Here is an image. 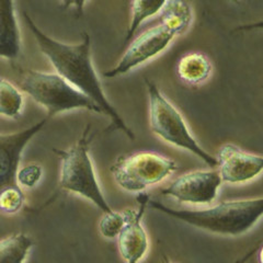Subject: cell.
I'll return each instance as SVG.
<instances>
[{
    "label": "cell",
    "mask_w": 263,
    "mask_h": 263,
    "mask_svg": "<svg viewBox=\"0 0 263 263\" xmlns=\"http://www.w3.org/2000/svg\"><path fill=\"white\" fill-rule=\"evenodd\" d=\"M24 194L22 187L18 184L2 187L0 193V209L7 215H13L18 213L24 205Z\"/></svg>",
    "instance_id": "cell-19"
},
{
    "label": "cell",
    "mask_w": 263,
    "mask_h": 263,
    "mask_svg": "<svg viewBox=\"0 0 263 263\" xmlns=\"http://www.w3.org/2000/svg\"><path fill=\"white\" fill-rule=\"evenodd\" d=\"M33 246L32 238L23 233L3 238L0 241V263H26Z\"/></svg>",
    "instance_id": "cell-15"
},
{
    "label": "cell",
    "mask_w": 263,
    "mask_h": 263,
    "mask_svg": "<svg viewBox=\"0 0 263 263\" xmlns=\"http://www.w3.org/2000/svg\"><path fill=\"white\" fill-rule=\"evenodd\" d=\"M148 208L210 234L238 237L249 233L263 217V196L225 201L203 210H176L149 199Z\"/></svg>",
    "instance_id": "cell-2"
},
{
    "label": "cell",
    "mask_w": 263,
    "mask_h": 263,
    "mask_svg": "<svg viewBox=\"0 0 263 263\" xmlns=\"http://www.w3.org/2000/svg\"><path fill=\"white\" fill-rule=\"evenodd\" d=\"M23 18L34 36L40 51L52 64L56 72L91 99L101 109L103 115L110 119L113 128L122 130L126 136L134 139L133 130L126 125L104 92L101 80L92 64L91 40L89 34L85 33L81 43L67 44L45 34L27 12H23Z\"/></svg>",
    "instance_id": "cell-1"
},
{
    "label": "cell",
    "mask_w": 263,
    "mask_h": 263,
    "mask_svg": "<svg viewBox=\"0 0 263 263\" xmlns=\"http://www.w3.org/2000/svg\"><path fill=\"white\" fill-rule=\"evenodd\" d=\"M261 242H263V239H262V240H261V241H259V242H258V243H261Z\"/></svg>",
    "instance_id": "cell-22"
},
{
    "label": "cell",
    "mask_w": 263,
    "mask_h": 263,
    "mask_svg": "<svg viewBox=\"0 0 263 263\" xmlns=\"http://www.w3.org/2000/svg\"><path fill=\"white\" fill-rule=\"evenodd\" d=\"M43 177V169L37 163H28L19 169L16 183L23 189H32L39 184Z\"/></svg>",
    "instance_id": "cell-20"
},
{
    "label": "cell",
    "mask_w": 263,
    "mask_h": 263,
    "mask_svg": "<svg viewBox=\"0 0 263 263\" xmlns=\"http://www.w3.org/2000/svg\"><path fill=\"white\" fill-rule=\"evenodd\" d=\"M149 100V126L163 142L196 156L210 167H217V159L197 143L183 115L153 81L146 79Z\"/></svg>",
    "instance_id": "cell-5"
},
{
    "label": "cell",
    "mask_w": 263,
    "mask_h": 263,
    "mask_svg": "<svg viewBox=\"0 0 263 263\" xmlns=\"http://www.w3.org/2000/svg\"><path fill=\"white\" fill-rule=\"evenodd\" d=\"M178 169V164L167 156L155 152H138L118 158L112 164L111 174L122 190L142 194Z\"/></svg>",
    "instance_id": "cell-6"
},
{
    "label": "cell",
    "mask_w": 263,
    "mask_h": 263,
    "mask_svg": "<svg viewBox=\"0 0 263 263\" xmlns=\"http://www.w3.org/2000/svg\"><path fill=\"white\" fill-rule=\"evenodd\" d=\"M193 21L192 8L185 2H164V6L159 13V22L167 26L176 34L182 35Z\"/></svg>",
    "instance_id": "cell-14"
},
{
    "label": "cell",
    "mask_w": 263,
    "mask_h": 263,
    "mask_svg": "<svg viewBox=\"0 0 263 263\" xmlns=\"http://www.w3.org/2000/svg\"><path fill=\"white\" fill-rule=\"evenodd\" d=\"M177 36L174 31L160 22L157 26L145 30L132 41L118 64L113 68L104 71L103 76L115 78L125 75L161 54Z\"/></svg>",
    "instance_id": "cell-7"
},
{
    "label": "cell",
    "mask_w": 263,
    "mask_h": 263,
    "mask_svg": "<svg viewBox=\"0 0 263 263\" xmlns=\"http://www.w3.org/2000/svg\"><path fill=\"white\" fill-rule=\"evenodd\" d=\"M166 263H175V262H166Z\"/></svg>",
    "instance_id": "cell-23"
},
{
    "label": "cell",
    "mask_w": 263,
    "mask_h": 263,
    "mask_svg": "<svg viewBox=\"0 0 263 263\" xmlns=\"http://www.w3.org/2000/svg\"><path fill=\"white\" fill-rule=\"evenodd\" d=\"M164 6V2H144V0H137V2L130 3L132 18L129 27L127 29L125 42L129 41L134 36L138 28L142 26V23L146 21L148 18H152L155 15H159L162 8Z\"/></svg>",
    "instance_id": "cell-17"
},
{
    "label": "cell",
    "mask_w": 263,
    "mask_h": 263,
    "mask_svg": "<svg viewBox=\"0 0 263 263\" xmlns=\"http://www.w3.org/2000/svg\"><path fill=\"white\" fill-rule=\"evenodd\" d=\"M216 159L217 170L225 183L249 182L263 172V156L245 152L233 144L220 146Z\"/></svg>",
    "instance_id": "cell-10"
},
{
    "label": "cell",
    "mask_w": 263,
    "mask_h": 263,
    "mask_svg": "<svg viewBox=\"0 0 263 263\" xmlns=\"http://www.w3.org/2000/svg\"><path fill=\"white\" fill-rule=\"evenodd\" d=\"M20 77V88L33 101L43 106L48 119L73 110L103 114L91 99L80 92L57 72L22 69Z\"/></svg>",
    "instance_id": "cell-4"
},
{
    "label": "cell",
    "mask_w": 263,
    "mask_h": 263,
    "mask_svg": "<svg viewBox=\"0 0 263 263\" xmlns=\"http://www.w3.org/2000/svg\"><path fill=\"white\" fill-rule=\"evenodd\" d=\"M92 139L91 125H87L80 138L68 149H53L61 159L60 189L85 197L103 214L110 213L113 210L103 195L90 157L89 152Z\"/></svg>",
    "instance_id": "cell-3"
},
{
    "label": "cell",
    "mask_w": 263,
    "mask_h": 263,
    "mask_svg": "<svg viewBox=\"0 0 263 263\" xmlns=\"http://www.w3.org/2000/svg\"><path fill=\"white\" fill-rule=\"evenodd\" d=\"M24 109V96L11 81H0V112L4 118L18 119Z\"/></svg>",
    "instance_id": "cell-16"
},
{
    "label": "cell",
    "mask_w": 263,
    "mask_h": 263,
    "mask_svg": "<svg viewBox=\"0 0 263 263\" xmlns=\"http://www.w3.org/2000/svg\"><path fill=\"white\" fill-rule=\"evenodd\" d=\"M221 183L218 170H194L178 177L160 192L181 203L210 205L216 200Z\"/></svg>",
    "instance_id": "cell-8"
},
{
    "label": "cell",
    "mask_w": 263,
    "mask_h": 263,
    "mask_svg": "<svg viewBox=\"0 0 263 263\" xmlns=\"http://www.w3.org/2000/svg\"><path fill=\"white\" fill-rule=\"evenodd\" d=\"M148 200V195L139 194L137 197L138 208L124 211L126 216L125 225L117 240L119 252L126 263H139L149 249V239L143 225Z\"/></svg>",
    "instance_id": "cell-9"
},
{
    "label": "cell",
    "mask_w": 263,
    "mask_h": 263,
    "mask_svg": "<svg viewBox=\"0 0 263 263\" xmlns=\"http://www.w3.org/2000/svg\"><path fill=\"white\" fill-rule=\"evenodd\" d=\"M250 30H263V20L253 22V23L243 24V26H239L236 28V31H250Z\"/></svg>",
    "instance_id": "cell-21"
},
{
    "label": "cell",
    "mask_w": 263,
    "mask_h": 263,
    "mask_svg": "<svg viewBox=\"0 0 263 263\" xmlns=\"http://www.w3.org/2000/svg\"><path fill=\"white\" fill-rule=\"evenodd\" d=\"M177 72L180 79L187 85L196 86L206 81L212 73V63L202 53H187L178 62Z\"/></svg>",
    "instance_id": "cell-13"
},
{
    "label": "cell",
    "mask_w": 263,
    "mask_h": 263,
    "mask_svg": "<svg viewBox=\"0 0 263 263\" xmlns=\"http://www.w3.org/2000/svg\"><path fill=\"white\" fill-rule=\"evenodd\" d=\"M21 52V34L14 3L0 2V56L10 62L18 59Z\"/></svg>",
    "instance_id": "cell-12"
},
{
    "label": "cell",
    "mask_w": 263,
    "mask_h": 263,
    "mask_svg": "<svg viewBox=\"0 0 263 263\" xmlns=\"http://www.w3.org/2000/svg\"><path fill=\"white\" fill-rule=\"evenodd\" d=\"M125 212L112 211L104 213L99 221V232L106 239H117L125 225Z\"/></svg>",
    "instance_id": "cell-18"
},
{
    "label": "cell",
    "mask_w": 263,
    "mask_h": 263,
    "mask_svg": "<svg viewBox=\"0 0 263 263\" xmlns=\"http://www.w3.org/2000/svg\"><path fill=\"white\" fill-rule=\"evenodd\" d=\"M49 119L41 120L28 128L13 133H2L0 135V184L2 187L14 185L16 175L20 169V161L24 148L31 139L40 133Z\"/></svg>",
    "instance_id": "cell-11"
}]
</instances>
